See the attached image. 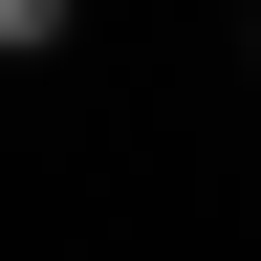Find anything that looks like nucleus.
Segmentation results:
<instances>
[{
  "label": "nucleus",
  "instance_id": "nucleus-1",
  "mask_svg": "<svg viewBox=\"0 0 261 261\" xmlns=\"http://www.w3.org/2000/svg\"><path fill=\"white\" fill-rule=\"evenodd\" d=\"M44 44H65V0H0V65H44Z\"/></svg>",
  "mask_w": 261,
  "mask_h": 261
}]
</instances>
